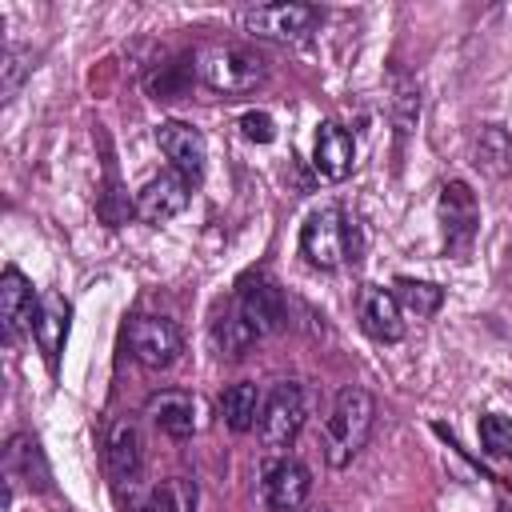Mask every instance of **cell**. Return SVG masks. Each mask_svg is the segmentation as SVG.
I'll use <instances>...</instances> for the list:
<instances>
[{"mask_svg": "<svg viewBox=\"0 0 512 512\" xmlns=\"http://www.w3.org/2000/svg\"><path fill=\"white\" fill-rule=\"evenodd\" d=\"M240 132H244V140H252V144H272V140H276V120H272L268 112H244V116H240Z\"/></svg>", "mask_w": 512, "mask_h": 512, "instance_id": "cell-26", "label": "cell"}, {"mask_svg": "<svg viewBox=\"0 0 512 512\" xmlns=\"http://www.w3.org/2000/svg\"><path fill=\"white\" fill-rule=\"evenodd\" d=\"M124 340H128V356H132L136 364L152 368V372L172 368L176 356H180V348H184L180 328H176L168 316H148V312H144V316H132Z\"/></svg>", "mask_w": 512, "mask_h": 512, "instance_id": "cell-8", "label": "cell"}, {"mask_svg": "<svg viewBox=\"0 0 512 512\" xmlns=\"http://www.w3.org/2000/svg\"><path fill=\"white\" fill-rule=\"evenodd\" d=\"M156 144H160V152L168 156L172 172H180L188 184H200L204 160H208V144H204V136H200L192 124L164 120V124L156 128Z\"/></svg>", "mask_w": 512, "mask_h": 512, "instance_id": "cell-10", "label": "cell"}, {"mask_svg": "<svg viewBox=\"0 0 512 512\" xmlns=\"http://www.w3.org/2000/svg\"><path fill=\"white\" fill-rule=\"evenodd\" d=\"M288 320V304H284V292L276 280L268 276H244L236 284V296H232V308L216 320L212 328V340L220 348V356H244L248 344L280 332Z\"/></svg>", "mask_w": 512, "mask_h": 512, "instance_id": "cell-1", "label": "cell"}, {"mask_svg": "<svg viewBox=\"0 0 512 512\" xmlns=\"http://www.w3.org/2000/svg\"><path fill=\"white\" fill-rule=\"evenodd\" d=\"M32 72V52L28 48H16V44H8L4 48V60H0V76H4V100H12L16 96V88H20V80Z\"/></svg>", "mask_w": 512, "mask_h": 512, "instance_id": "cell-25", "label": "cell"}, {"mask_svg": "<svg viewBox=\"0 0 512 512\" xmlns=\"http://www.w3.org/2000/svg\"><path fill=\"white\" fill-rule=\"evenodd\" d=\"M260 488H264L268 508H276V512H296V508L308 500V492H312V472H308V464L296 460V456H276V460L264 464Z\"/></svg>", "mask_w": 512, "mask_h": 512, "instance_id": "cell-9", "label": "cell"}, {"mask_svg": "<svg viewBox=\"0 0 512 512\" xmlns=\"http://www.w3.org/2000/svg\"><path fill=\"white\" fill-rule=\"evenodd\" d=\"M36 308H40V296L32 292L24 272L20 268H4V276H0V320H4V340L8 344L20 340L24 332H32Z\"/></svg>", "mask_w": 512, "mask_h": 512, "instance_id": "cell-12", "label": "cell"}, {"mask_svg": "<svg viewBox=\"0 0 512 512\" xmlns=\"http://www.w3.org/2000/svg\"><path fill=\"white\" fill-rule=\"evenodd\" d=\"M4 468H8V484L24 480L36 492H48L52 488V472H48V460L40 452V440L28 436V432L8 436V444H4Z\"/></svg>", "mask_w": 512, "mask_h": 512, "instance_id": "cell-15", "label": "cell"}, {"mask_svg": "<svg viewBox=\"0 0 512 512\" xmlns=\"http://www.w3.org/2000/svg\"><path fill=\"white\" fill-rule=\"evenodd\" d=\"M472 156H476V168L488 172V176H508L512 172V136L500 128V124H484L472 140Z\"/></svg>", "mask_w": 512, "mask_h": 512, "instance_id": "cell-20", "label": "cell"}, {"mask_svg": "<svg viewBox=\"0 0 512 512\" xmlns=\"http://www.w3.org/2000/svg\"><path fill=\"white\" fill-rule=\"evenodd\" d=\"M188 192H192V184L180 172H160L136 192V216L148 224H164L188 208Z\"/></svg>", "mask_w": 512, "mask_h": 512, "instance_id": "cell-13", "label": "cell"}, {"mask_svg": "<svg viewBox=\"0 0 512 512\" xmlns=\"http://www.w3.org/2000/svg\"><path fill=\"white\" fill-rule=\"evenodd\" d=\"M196 76L212 92L240 96V92H252L256 84H264V60L236 44H208L196 56Z\"/></svg>", "mask_w": 512, "mask_h": 512, "instance_id": "cell-4", "label": "cell"}, {"mask_svg": "<svg viewBox=\"0 0 512 512\" xmlns=\"http://www.w3.org/2000/svg\"><path fill=\"white\" fill-rule=\"evenodd\" d=\"M260 404H264V392L252 380H236V384H228L220 392V420L232 432H248L260 420Z\"/></svg>", "mask_w": 512, "mask_h": 512, "instance_id": "cell-19", "label": "cell"}, {"mask_svg": "<svg viewBox=\"0 0 512 512\" xmlns=\"http://www.w3.org/2000/svg\"><path fill=\"white\" fill-rule=\"evenodd\" d=\"M188 76H192V64H160V72L148 80V92L156 100H176L188 88Z\"/></svg>", "mask_w": 512, "mask_h": 512, "instance_id": "cell-24", "label": "cell"}, {"mask_svg": "<svg viewBox=\"0 0 512 512\" xmlns=\"http://www.w3.org/2000/svg\"><path fill=\"white\" fill-rule=\"evenodd\" d=\"M312 164L324 180H344L356 164V140L344 124L336 120H324L316 128V148H312Z\"/></svg>", "mask_w": 512, "mask_h": 512, "instance_id": "cell-14", "label": "cell"}, {"mask_svg": "<svg viewBox=\"0 0 512 512\" xmlns=\"http://www.w3.org/2000/svg\"><path fill=\"white\" fill-rule=\"evenodd\" d=\"M436 216H440V236H444V252L452 256H468L476 232H480V204L476 192L464 180H448L440 188L436 200Z\"/></svg>", "mask_w": 512, "mask_h": 512, "instance_id": "cell-7", "label": "cell"}, {"mask_svg": "<svg viewBox=\"0 0 512 512\" xmlns=\"http://www.w3.org/2000/svg\"><path fill=\"white\" fill-rule=\"evenodd\" d=\"M392 296H396L400 312H412L416 320L440 312V304H444V288H440V284L412 280V276H396V280H392Z\"/></svg>", "mask_w": 512, "mask_h": 512, "instance_id": "cell-21", "label": "cell"}, {"mask_svg": "<svg viewBox=\"0 0 512 512\" xmlns=\"http://www.w3.org/2000/svg\"><path fill=\"white\" fill-rule=\"evenodd\" d=\"M304 428V392L296 380H280L264 392V404H260V420H256V432H260V444L272 448V452H284Z\"/></svg>", "mask_w": 512, "mask_h": 512, "instance_id": "cell-5", "label": "cell"}, {"mask_svg": "<svg viewBox=\"0 0 512 512\" xmlns=\"http://www.w3.org/2000/svg\"><path fill=\"white\" fill-rule=\"evenodd\" d=\"M240 24L256 40L296 44V40H308L316 32L320 8H312V4H256V8L240 12Z\"/></svg>", "mask_w": 512, "mask_h": 512, "instance_id": "cell-6", "label": "cell"}, {"mask_svg": "<svg viewBox=\"0 0 512 512\" xmlns=\"http://www.w3.org/2000/svg\"><path fill=\"white\" fill-rule=\"evenodd\" d=\"M372 420H376L372 392L360 388V384L340 388V396L332 404V416L324 420V460L332 468L352 464L360 456V448L368 444V436H372Z\"/></svg>", "mask_w": 512, "mask_h": 512, "instance_id": "cell-2", "label": "cell"}, {"mask_svg": "<svg viewBox=\"0 0 512 512\" xmlns=\"http://www.w3.org/2000/svg\"><path fill=\"white\" fill-rule=\"evenodd\" d=\"M300 252L320 272H332L344 260H356V228H352V220L336 204L316 208L300 228Z\"/></svg>", "mask_w": 512, "mask_h": 512, "instance_id": "cell-3", "label": "cell"}, {"mask_svg": "<svg viewBox=\"0 0 512 512\" xmlns=\"http://www.w3.org/2000/svg\"><path fill=\"white\" fill-rule=\"evenodd\" d=\"M356 316H360V328H364L372 340H380V344L404 340V312H400L392 288L364 284L360 296H356Z\"/></svg>", "mask_w": 512, "mask_h": 512, "instance_id": "cell-11", "label": "cell"}, {"mask_svg": "<svg viewBox=\"0 0 512 512\" xmlns=\"http://www.w3.org/2000/svg\"><path fill=\"white\" fill-rule=\"evenodd\" d=\"M68 316H72V308H68V300L60 292H44L40 296L32 336H36L48 368H56V360H60V348H64V336H68Z\"/></svg>", "mask_w": 512, "mask_h": 512, "instance_id": "cell-16", "label": "cell"}, {"mask_svg": "<svg viewBox=\"0 0 512 512\" xmlns=\"http://www.w3.org/2000/svg\"><path fill=\"white\" fill-rule=\"evenodd\" d=\"M196 480L188 476H168L148 492V512H196Z\"/></svg>", "mask_w": 512, "mask_h": 512, "instance_id": "cell-22", "label": "cell"}, {"mask_svg": "<svg viewBox=\"0 0 512 512\" xmlns=\"http://www.w3.org/2000/svg\"><path fill=\"white\" fill-rule=\"evenodd\" d=\"M480 444L488 456H512V420L500 412L480 416Z\"/></svg>", "mask_w": 512, "mask_h": 512, "instance_id": "cell-23", "label": "cell"}, {"mask_svg": "<svg viewBox=\"0 0 512 512\" xmlns=\"http://www.w3.org/2000/svg\"><path fill=\"white\" fill-rule=\"evenodd\" d=\"M104 460H108V472L124 484H132L140 476V464H144V444H140V432L132 420H116L108 428V440H104Z\"/></svg>", "mask_w": 512, "mask_h": 512, "instance_id": "cell-17", "label": "cell"}, {"mask_svg": "<svg viewBox=\"0 0 512 512\" xmlns=\"http://www.w3.org/2000/svg\"><path fill=\"white\" fill-rule=\"evenodd\" d=\"M148 416L172 440H188L196 432V400L188 392H156L148 400Z\"/></svg>", "mask_w": 512, "mask_h": 512, "instance_id": "cell-18", "label": "cell"}]
</instances>
